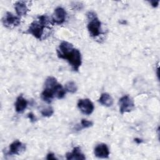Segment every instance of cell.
Returning a JSON list of instances; mask_svg holds the SVG:
<instances>
[{"mask_svg":"<svg viewBox=\"0 0 160 160\" xmlns=\"http://www.w3.org/2000/svg\"><path fill=\"white\" fill-rule=\"evenodd\" d=\"M28 103V102L27 100L25 98H24L22 95L19 96L17 98L14 104L16 111L18 113L22 112L25 110V109L27 108Z\"/></svg>","mask_w":160,"mask_h":160,"instance_id":"obj_12","label":"cell"},{"mask_svg":"<svg viewBox=\"0 0 160 160\" xmlns=\"http://www.w3.org/2000/svg\"><path fill=\"white\" fill-rule=\"evenodd\" d=\"M66 91L65 90V88H63V87L61 86V84L58 83L54 88V97L57 98L58 99H62L66 94Z\"/></svg>","mask_w":160,"mask_h":160,"instance_id":"obj_15","label":"cell"},{"mask_svg":"<svg viewBox=\"0 0 160 160\" xmlns=\"http://www.w3.org/2000/svg\"><path fill=\"white\" fill-rule=\"evenodd\" d=\"M88 30L91 37H97L101 33V22L96 16V14L92 11H89L87 13Z\"/></svg>","mask_w":160,"mask_h":160,"instance_id":"obj_3","label":"cell"},{"mask_svg":"<svg viewBox=\"0 0 160 160\" xmlns=\"http://www.w3.org/2000/svg\"><path fill=\"white\" fill-rule=\"evenodd\" d=\"M78 107L81 112L86 115H90L94 111V107L89 99H81L78 102Z\"/></svg>","mask_w":160,"mask_h":160,"instance_id":"obj_5","label":"cell"},{"mask_svg":"<svg viewBox=\"0 0 160 160\" xmlns=\"http://www.w3.org/2000/svg\"><path fill=\"white\" fill-rule=\"evenodd\" d=\"M94 155L99 158H108L109 155V150L108 146L104 143L98 144L94 150Z\"/></svg>","mask_w":160,"mask_h":160,"instance_id":"obj_9","label":"cell"},{"mask_svg":"<svg viewBox=\"0 0 160 160\" xmlns=\"http://www.w3.org/2000/svg\"><path fill=\"white\" fill-rule=\"evenodd\" d=\"M159 1H151L149 2L151 4V6L154 8L155 7H157L158 5V3H159Z\"/></svg>","mask_w":160,"mask_h":160,"instance_id":"obj_21","label":"cell"},{"mask_svg":"<svg viewBox=\"0 0 160 160\" xmlns=\"http://www.w3.org/2000/svg\"><path fill=\"white\" fill-rule=\"evenodd\" d=\"M65 90L70 93H74L77 91L78 87L74 81H69L65 85Z\"/></svg>","mask_w":160,"mask_h":160,"instance_id":"obj_16","label":"cell"},{"mask_svg":"<svg viewBox=\"0 0 160 160\" xmlns=\"http://www.w3.org/2000/svg\"><path fill=\"white\" fill-rule=\"evenodd\" d=\"M98 101L101 104L106 107H110L113 104V99L110 94L106 92L101 94Z\"/></svg>","mask_w":160,"mask_h":160,"instance_id":"obj_14","label":"cell"},{"mask_svg":"<svg viewBox=\"0 0 160 160\" xmlns=\"http://www.w3.org/2000/svg\"><path fill=\"white\" fill-rule=\"evenodd\" d=\"M93 125V122L91 121H88L86 119H82L81 121V129L88 128Z\"/></svg>","mask_w":160,"mask_h":160,"instance_id":"obj_18","label":"cell"},{"mask_svg":"<svg viewBox=\"0 0 160 160\" xmlns=\"http://www.w3.org/2000/svg\"><path fill=\"white\" fill-rule=\"evenodd\" d=\"M14 8L18 16H25L29 11V9L26 4V2L24 1H17L14 4Z\"/></svg>","mask_w":160,"mask_h":160,"instance_id":"obj_11","label":"cell"},{"mask_svg":"<svg viewBox=\"0 0 160 160\" xmlns=\"http://www.w3.org/2000/svg\"><path fill=\"white\" fill-rule=\"evenodd\" d=\"M59 58L66 60L74 71H78L82 64V58L80 51L73 47V45L67 41H62L56 49Z\"/></svg>","mask_w":160,"mask_h":160,"instance_id":"obj_1","label":"cell"},{"mask_svg":"<svg viewBox=\"0 0 160 160\" xmlns=\"http://www.w3.org/2000/svg\"><path fill=\"white\" fill-rule=\"evenodd\" d=\"M134 141L137 143V144H140L141 142H142V140L139 139V138H135L134 139Z\"/></svg>","mask_w":160,"mask_h":160,"instance_id":"obj_22","label":"cell"},{"mask_svg":"<svg viewBox=\"0 0 160 160\" xmlns=\"http://www.w3.org/2000/svg\"><path fill=\"white\" fill-rule=\"evenodd\" d=\"M51 22H52L50 21L48 16H39L36 20H34L30 24L27 30V32L32 35L36 39L41 40L43 36L44 28L48 27Z\"/></svg>","mask_w":160,"mask_h":160,"instance_id":"obj_2","label":"cell"},{"mask_svg":"<svg viewBox=\"0 0 160 160\" xmlns=\"http://www.w3.org/2000/svg\"><path fill=\"white\" fill-rule=\"evenodd\" d=\"M20 18L10 12H7L2 19V23L7 28H13L20 24Z\"/></svg>","mask_w":160,"mask_h":160,"instance_id":"obj_6","label":"cell"},{"mask_svg":"<svg viewBox=\"0 0 160 160\" xmlns=\"http://www.w3.org/2000/svg\"><path fill=\"white\" fill-rule=\"evenodd\" d=\"M25 149L26 145L19 140H16L9 145L8 154L9 155H19Z\"/></svg>","mask_w":160,"mask_h":160,"instance_id":"obj_8","label":"cell"},{"mask_svg":"<svg viewBox=\"0 0 160 160\" xmlns=\"http://www.w3.org/2000/svg\"><path fill=\"white\" fill-rule=\"evenodd\" d=\"M119 111L122 114L125 112H129L134 109V102L131 98L128 95H124L121 97L119 101Z\"/></svg>","mask_w":160,"mask_h":160,"instance_id":"obj_4","label":"cell"},{"mask_svg":"<svg viewBox=\"0 0 160 160\" xmlns=\"http://www.w3.org/2000/svg\"><path fill=\"white\" fill-rule=\"evenodd\" d=\"M28 118L30 119L31 122H34L36 121V117L32 113V112H30L28 114Z\"/></svg>","mask_w":160,"mask_h":160,"instance_id":"obj_19","label":"cell"},{"mask_svg":"<svg viewBox=\"0 0 160 160\" xmlns=\"http://www.w3.org/2000/svg\"><path fill=\"white\" fill-rule=\"evenodd\" d=\"M41 113L44 117H50L53 114L54 110L51 106H48L42 109L41 111Z\"/></svg>","mask_w":160,"mask_h":160,"instance_id":"obj_17","label":"cell"},{"mask_svg":"<svg viewBox=\"0 0 160 160\" xmlns=\"http://www.w3.org/2000/svg\"><path fill=\"white\" fill-rule=\"evenodd\" d=\"M66 17V12L64 8L62 7H58L54 9V11L52 14L51 22L53 24H62Z\"/></svg>","mask_w":160,"mask_h":160,"instance_id":"obj_7","label":"cell"},{"mask_svg":"<svg viewBox=\"0 0 160 160\" xmlns=\"http://www.w3.org/2000/svg\"><path fill=\"white\" fill-rule=\"evenodd\" d=\"M46 159H48V160H55V159H57V158L55 157L54 154L53 153H48L47 154V157H46Z\"/></svg>","mask_w":160,"mask_h":160,"instance_id":"obj_20","label":"cell"},{"mask_svg":"<svg viewBox=\"0 0 160 160\" xmlns=\"http://www.w3.org/2000/svg\"><path fill=\"white\" fill-rule=\"evenodd\" d=\"M66 158L68 160L71 159H78V160H84L86 157L81 151L79 147H75L73 148L72 151L71 152H67L66 154Z\"/></svg>","mask_w":160,"mask_h":160,"instance_id":"obj_10","label":"cell"},{"mask_svg":"<svg viewBox=\"0 0 160 160\" xmlns=\"http://www.w3.org/2000/svg\"><path fill=\"white\" fill-rule=\"evenodd\" d=\"M54 98V89L44 88L43 91L41 93V98L42 99L46 102L47 103H51L52 100Z\"/></svg>","mask_w":160,"mask_h":160,"instance_id":"obj_13","label":"cell"}]
</instances>
